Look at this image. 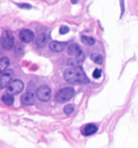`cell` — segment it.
Masks as SVG:
<instances>
[{"mask_svg": "<svg viewBox=\"0 0 138 148\" xmlns=\"http://www.w3.org/2000/svg\"><path fill=\"white\" fill-rule=\"evenodd\" d=\"M63 76L65 80L70 84H87L90 82L84 70L80 66L68 68L64 71Z\"/></svg>", "mask_w": 138, "mask_h": 148, "instance_id": "obj_1", "label": "cell"}, {"mask_svg": "<svg viewBox=\"0 0 138 148\" xmlns=\"http://www.w3.org/2000/svg\"><path fill=\"white\" fill-rule=\"evenodd\" d=\"M74 94H75V91L73 88L65 87L58 91L57 93L56 94L55 99L58 103H63L71 99L73 97Z\"/></svg>", "mask_w": 138, "mask_h": 148, "instance_id": "obj_2", "label": "cell"}, {"mask_svg": "<svg viewBox=\"0 0 138 148\" xmlns=\"http://www.w3.org/2000/svg\"><path fill=\"white\" fill-rule=\"evenodd\" d=\"M24 89V83L20 79H14L6 87V92L10 95H16L21 92Z\"/></svg>", "mask_w": 138, "mask_h": 148, "instance_id": "obj_3", "label": "cell"}, {"mask_svg": "<svg viewBox=\"0 0 138 148\" xmlns=\"http://www.w3.org/2000/svg\"><path fill=\"white\" fill-rule=\"evenodd\" d=\"M15 39L12 33L9 31H5L2 38V47L5 50H10L14 46Z\"/></svg>", "mask_w": 138, "mask_h": 148, "instance_id": "obj_4", "label": "cell"}, {"mask_svg": "<svg viewBox=\"0 0 138 148\" xmlns=\"http://www.w3.org/2000/svg\"><path fill=\"white\" fill-rule=\"evenodd\" d=\"M36 97L42 102H47L50 99L51 90L48 86H41L36 90Z\"/></svg>", "mask_w": 138, "mask_h": 148, "instance_id": "obj_5", "label": "cell"}, {"mask_svg": "<svg viewBox=\"0 0 138 148\" xmlns=\"http://www.w3.org/2000/svg\"><path fill=\"white\" fill-rule=\"evenodd\" d=\"M14 73L12 69H8L3 73L0 76V89H4L7 87L11 83L12 79L13 77Z\"/></svg>", "mask_w": 138, "mask_h": 148, "instance_id": "obj_6", "label": "cell"}, {"mask_svg": "<svg viewBox=\"0 0 138 148\" xmlns=\"http://www.w3.org/2000/svg\"><path fill=\"white\" fill-rule=\"evenodd\" d=\"M19 36V39L25 43L31 42L34 39V33L31 30L27 29L21 30Z\"/></svg>", "mask_w": 138, "mask_h": 148, "instance_id": "obj_7", "label": "cell"}, {"mask_svg": "<svg viewBox=\"0 0 138 148\" xmlns=\"http://www.w3.org/2000/svg\"><path fill=\"white\" fill-rule=\"evenodd\" d=\"M67 46V42H62L59 41H52L49 45V48L51 51L55 53H60L66 49Z\"/></svg>", "mask_w": 138, "mask_h": 148, "instance_id": "obj_8", "label": "cell"}, {"mask_svg": "<svg viewBox=\"0 0 138 148\" xmlns=\"http://www.w3.org/2000/svg\"><path fill=\"white\" fill-rule=\"evenodd\" d=\"M67 53L69 56H75V57H78V56L83 55V51L78 44L76 43H72L69 45L68 49H67Z\"/></svg>", "mask_w": 138, "mask_h": 148, "instance_id": "obj_9", "label": "cell"}, {"mask_svg": "<svg viewBox=\"0 0 138 148\" xmlns=\"http://www.w3.org/2000/svg\"><path fill=\"white\" fill-rule=\"evenodd\" d=\"M21 103L25 106H32L35 103L34 93L27 92L24 93L21 97Z\"/></svg>", "mask_w": 138, "mask_h": 148, "instance_id": "obj_10", "label": "cell"}, {"mask_svg": "<svg viewBox=\"0 0 138 148\" xmlns=\"http://www.w3.org/2000/svg\"><path fill=\"white\" fill-rule=\"evenodd\" d=\"M97 130H98V127L96 125L93 124V123H90V124L86 125V126L83 127L82 134H83V136H90V135L94 134L97 131Z\"/></svg>", "mask_w": 138, "mask_h": 148, "instance_id": "obj_11", "label": "cell"}, {"mask_svg": "<svg viewBox=\"0 0 138 148\" xmlns=\"http://www.w3.org/2000/svg\"><path fill=\"white\" fill-rule=\"evenodd\" d=\"M47 40H48V38H47V35L46 32H39L36 37V45L40 48L45 47L47 43Z\"/></svg>", "mask_w": 138, "mask_h": 148, "instance_id": "obj_12", "label": "cell"}, {"mask_svg": "<svg viewBox=\"0 0 138 148\" xmlns=\"http://www.w3.org/2000/svg\"><path fill=\"white\" fill-rule=\"evenodd\" d=\"M2 101L6 106H12L14 103L13 96L9 93H5L2 97Z\"/></svg>", "mask_w": 138, "mask_h": 148, "instance_id": "obj_13", "label": "cell"}, {"mask_svg": "<svg viewBox=\"0 0 138 148\" xmlns=\"http://www.w3.org/2000/svg\"><path fill=\"white\" fill-rule=\"evenodd\" d=\"M9 65V60L8 57H2L0 59V75L5 71Z\"/></svg>", "mask_w": 138, "mask_h": 148, "instance_id": "obj_14", "label": "cell"}, {"mask_svg": "<svg viewBox=\"0 0 138 148\" xmlns=\"http://www.w3.org/2000/svg\"><path fill=\"white\" fill-rule=\"evenodd\" d=\"M81 42H83L85 46H93L96 42L95 40L93 37L91 36H81Z\"/></svg>", "mask_w": 138, "mask_h": 148, "instance_id": "obj_15", "label": "cell"}, {"mask_svg": "<svg viewBox=\"0 0 138 148\" xmlns=\"http://www.w3.org/2000/svg\"><path fill=\"white\" fill-rule=\"evenodd\" d=\"M90 60L93 61L95 63H97V64H102L103 63V61H104V57H103V56L101 54H100V53H93L90 55Z\"/></svg>", "mask_w": 138, "mask_h": 148, "instance_id": "obj_16", "label": "cell"}, {"mask_svg": "<svg viewBox=\"0 0 138 148\" xmlns=\"http://www.w3.org/2000/svg\"><path fill=\"white\" fill-rule=\"evenodd\" d=\"M75 110V106H74L73 104H68V105H66L63 108V111L64 113L67 114V115H70Z\"/></svg>", "mask_w": 138, "mask_h": 148, "instance_id": "obj_17", "label": "cell"}, {"mask_svg": "<svg viewBox=\"0 0 138 148\" xmlns=\"http://www.w3.org/2000/svg\"><path fill=\"white\" fill-rule=\"evenodd\" d=\"M69 32V29L68 26H67V25H62V26H60V34H67V33H68V32Z\"/></svg>", "mask_w": 138, "mask_h": 148, "instance_id": "obj_18", "label": "cell"}, {"mask_svg": "<svg viewBox=\"0 0 138 148\" xmlns=\"http://www.w3.org/2000/svg\"><path fill=\"white\" fill-rule=\"evenodd\" d=\"M102 71L99 69H96L93 73V76L94 77L95 79H99L100 76H101Z\"/></svg>", "mask_w": 138, "mask_h": 148, "instance_id": "obj_19", "label": "cell"}, {"mask_svg": "<svg viewBox=\"0 0 138 148\" xmlns=\"http://www.w3.org/2000/svg\"><path fill=\"white\" fill-rule=\"evenodd\" d=\"M16 5H17L19 8H21V9H30L32 8V5L30 4H27V3H20V4H16Z\"/></svg>", "mask_w": 138, "mask_h": 148, "instance_id": "obj_20", "label": "cell"}, {"mask_svg": "<svg viewBox=\"0 0 138 148\" xmlns=\"http://www.w3.org/2000/svg\"><path fill=\"white\" fill-rule=\"evenodd\" d=\"M120 5H121V16L124 13V0H120Z\"/></svg>", "mask_w": 138, "mask_h": 148, "instance_id": "obj_21", "label": "cell"}, {"mask_svg": "<svg viewBox=\"0 0 138 148\" xmlns=\"http://www.w3.org/2000/svg\"><path fill=\"white\" fill-rule=\"evenodd\" d=\"M80 0H71L72 4H76V3H78V2Z\"/></svg>", "mask_w": 138, "mask_h": 148, "instance_id": "obj_22", "label": "cell"}]
</instances>
